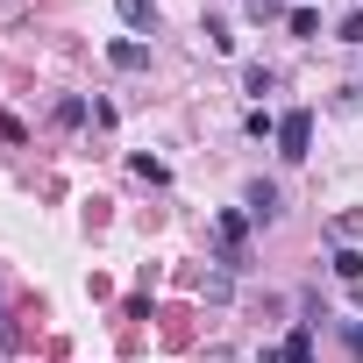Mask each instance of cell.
I'll use <instances>...</instances> for the list:
<instances>
[{
	"mask_svg": "<svg viewBox=\"0 0 363 363\" xmlns=\"http://www.w3.org/2000/svg\"><path fill=\"white\" fill-rule=\"evenodd\" d=\"M306 143H313V114H306V107H292V114L278 121V157H292V164H299V157H306Z\"/></svg>",
	"mask_w": 363,
	"mask_h": 363,
	"instance_id": "1",
	"label": "cell"
},
{
	"mask_svg": "<svg viewBox=\"0 0 363 363\" xmlns=\"http://www.w3.org/2000/svg\"><path fill=\"white\" fill-rule=\"evenodd\" d=\"M242 242H250V221H242V214H214V250H221L228 264H242Z\"/></svg>",
	"mask_w": 363,
	"mask_h": 363,
	"instance_id": "2",
	"label": "cell"
},
{
	"mask_svg": "<svg viewBox=\"0 0 363 363\" xmlns=\"http://www.w3.org/2000/svg\"><path fill=\"white\" fill-rule=\"evenodd\" d=\"M242 207H250V221H278V214H285V200H278V186H264V178H257V186L242 193Z\"/></svg>",
	"mask_w": 363,
	"mask_h": 363,
	"instance_id": "3",
	"label": "cell"
},
{
	"mask_svg": "<svg viewBox=\"0 0 363 363\" xmlns=\"http://www.w3.org/2000/svg\"><path fill=\"white\" fill-rule=\"evenodd\" d=\"M107 65H114V72H143V65H150V43H135V36H114V43H107Z\"/></svg>",
	"mask_w": 363,
	"mask_h": 363,
	"instance_id": "4",
	"label": "cell"
},
{
	"mask_svg": "<svg viewBox=\"0 0 363 363\" xmlns=\"http://www.w3.org/2000/svg\"><path fill=\"white\" fill-rule=\"evenodd\" d=\"M114 15H121L135 36H150V29H157V0H114Z\"/></svg>",
	"mask_w": 363,
	"mask_h": 363,
	"instance_id": "5",
	"label": "cell"
},
{
	"mask_svg": "<svg viewBox=\"0 0 363 363\" xmlns=\"http://www.w3.org/2000/svg\"><path fill=\"white\" fill-rule=\"evenodd\" d=\"M278 349H285V363H313V328L299 320V328H292V335H285Z\"/></svg>",
	"mask_w": 363,
	"mask_h": 363,
	"instance_id": "6",
	"label": "cell"
},
{
	"mask_svg": "<svg viewBox=\"0 0 363 363\" xmlns=\"http://www.w3.org/2000/svg\"><path fill=\"white\" fill-rule=\"evenodd\" d=\"M335 278H342V285H363V257H356V250H349V242H342V250H335Z\"/></svg>",
	"mask_w": 363,
	"mask_h": 363,
	"instance_id": "7",
	"label": "cell"
},
{
	"mask_svg": "<svg viewBox=\"0 0 363 363\" xmlns=\"http://www.w3.org/2000/svg\"><path fill=\"white\" fill-rule=\"evenodd\" d=\"M356 235H363V207H342L335 214V242H356Z\"/></svg>",
	"mask_w": 363,
	"mask_h": 363,
	"instance_id": "8",
	"label": "cell"
},
{
	"mask_svg": "<svg viewBox=\"0 0 363 363\" xmlns=\"http://www.w3.org/2000/svg\"><path fill=\"white\" fill-rule=\"evenodd\" d=\"M285 29H292V36H320V15H313V8H292Z\"/></svg>",
	"mask_w": 363,
	"mask_h": 363,
	"instance_id": "9",
	"label": "cell"
},
{
	"mask_svg": "<svg viewBox=\"0 0 363 363\" xmlns=\"http://www.w3.org/2000/svg\"><path fill=\"white\" fill-rule=\"evenodd\" d=\"M128 164H135V178H150V186H164V178H171V171H164L157 157H128Z\"/></svg>",
	"mask_w": 363,
	"mask_h": 363,
	"instance_id": "10",
	"label": "cell"
},
{
	"mask_svg": "<svg viewBox=\"0 0 363 363\" xmlns=\"http://www.w3.org/2000/svg\"><path fill=\"white\" fill-rule=\"evenodd\" d=\"M86 121V100H57V128H79Z\"/></svg>",
	"mask_w": 363,
	"mask_h": 363,
	"instance_id": "11",
	"label": "cell"
},
{
	"mask_svg": "<svg viewBox=\"0 0 363 363\" xmlns=\"http://www.w3.org/2000/svg\"><path fill=\"white\" fill-rule=\"evenodd\" d=\"M342 342H349V356L363 363V320H342Z\"/></svg>",
	"mask_w": 363,
	"mask_h": 363,
	"instance_id": "12",
	"label": "cell"
},
{
	"mask_svg": "<svg viewBox=\"0 0 363 363\" xmlns=\"http://www.w3.org/2000/svg\"><path fill=\"white\" fill-rule=\"evenodd\" d=\"M342 43H363V15H349V22H342Z\"/></svg>",
	"mask_w": 363,
	"mask_h": 363,
	"instance_id": "13",
	"label": "cell"
}]
</instances>
